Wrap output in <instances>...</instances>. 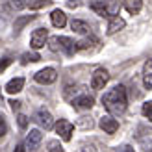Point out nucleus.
Returning <instances> with one entry per match:
<instances>
[{
    "label": "nucleus",
    "instance_id": "obj_1",
    "mask_svg": "<svg viewBox=\"0 0 152 152\" xmlns=\"http://www.w3.org/2000/svg\"><path fill=\"white\" fill-rule=\"evenodd\" d=\"M102 104H104V108L108 110L110 117L111 115H123L126 111V106H128V96H126L124 86H115L113 89H110L108 93H104Z\"/></svg>",
    "mask_w": 152,
    "mask_h": 152
},
{
    "label": "nucleus",
    "instance_id": "obj_2",
    "mask_svg": "<svg viewBox=\"0 0 152 152\" xmlns=\"http://www.w3.org/2000/svg\"><path fill=\"white\" fill-rule=\"evenodd\" d=\"M71 104L74 106L76 110H91V108H93V104H95V98L91 96L89 93H86V91H82V93H78L71 100Z\"/></svg>",
    "mask_w": 152,
    "mask_h": 152
},
{
    "label": "nucleus",
    "instance_id": "obj_3",
    "mask_svg": "<svg viewBox=\"0 0 152 152\" xmlns=\"http://www.w3.org/2000/svg\"><path fill=\"white\" fill-rule=\"evenodd\" d=\"M34 78H35L37 83L48 86V83H54V82H56L58 72H56V69H52V67H45V69H41V71H37V72H35Z\"/></svg>",
    "mask_w": 152,
    "mask_h": 152
},
{
    "label": "nucleus",
    "instance_id": "obj_4",
    "mask_svg": "<svg viewBox=\"0 0 152 152\" xmlns=\"http://www.w3.org/2000/svg\"><path fill=\"white\" fill-rule=\"evenodd\" d=\"M47 41H48V32H47V28H37V30H34L32 37H30V45H32L34 50L43 48L45 45H47Z\"/></svg>",
    "mask_w": 152,
    "mask_h": 152
},
{
    "label": "nucleus",
    "instance_id": "obj_5",
    "mask_svg": "<svg viewBox=\"0 0 152 152\" xmlns=\"http://www.w3.org/2000/svg\"><path fill=\"white\" fill-rule=\"evenodd\" d=\"M54 128H56V132L59 134V137L63 141H71L72 132H74V124L72 123H69V121H65V119H59L54 124Z\"/></svg>",
    "mask_w": 152,
    "mask_h": 152
},
{
    "label": "nucleus",
    "instance_id": "obj_6",
    "mask_svg": "<svg viewBox=\"0 0 152 152\" xmlns=\"http://www.w3.org/2000/svg\"><path fill=\"white\" fill-rule=\"evenodd\" d=\"M108 80H110V72L106 71L104 67H100V69H96L93 72V76H91V87L93 89H104Z\"/></svg>",
    "mask_w": 152,
    "mask_h": 152
},
{
    "label": "nucleus",
    "instance_id": "obj_7",
    "mask_svg": "<svg viewBox=\"0 0 152 152\" xmlns=\"http://www.w3.org/2000/svg\"><path fill=\"white\" fill-rule=\"evenodd\" d=\"M98 126H100L106 134H115V132L119 130L117 119H113V117H110V115H104V117L100 119V123H98Z\"/></svg>",
    "mask_w": 152,
    "mask_h": 152
},
{
    "label": "nucleus",
    "instance_id": "obj_8",
    "mask_svg": "<svg viewBox=\"0 0 152 152\" xmlns=\"http://www.w3.org/2000/svg\"><path fill=\"white\" fill-rule=\"evenodd\" d=\"M37 123H39L45 130H50V128L54 126V119H52V115H50L48 110L41 108V110H37Z\"/></svg>",
    "mask_w": 152,
    "mask_h": 152
},
{
    "label": "nucleus",
    "instance_id": "obj_9",
    "mask_svg": "<svg viewBox=\"0 0 152 152\" xmlns=\"http://www.w3.org/2000/svg\"><path fill=\"white\" fill-rule=\"evenodd\" d=\"M41 139H43V134H41V130H37V128H34V130H30V134L26 135V145H24V147H28L30 150H35L37 147H39Z\"/></svg>",
    "mask_w": 152,
    "mask_h": 152
},
{
    "label": "nucleus",
    "instance_id": "obj_10",
    "mask_svg": "<svg viewBox=\"0 0 152 152\" xmlns=\"http://www.w3.org/2000/svg\"><path fill=\"white\" fill-rule=\"evenodd\" d=\"M58 48L65 50L67 56H72L76 52V47H74V41L71 37H58Z\"/></svg>",
    "mask_w": 152,
    "mask_h": 152
},
{
    "label": "nucleus",
    "instance_id": "obj_11",
    "mask_svg": "<svg viewBox=\"0 0 152 152\" xmlns=\"http://www.w3.org/2000/svg\"><path fill=\"white\" fill-rule=\"evenodd\" d=\"M89 7L93 10L96 15H100V17H108L110 19V13H108V4L104 2V0H93V2L89 4Z\"/></svg>",
    "mask_w": 152,
    "mask_h": 152
},
{
    "label": "nucleus",
    "instance_id": "obj_12",
    "mask_svg": "<svg viewBox=\"0 0 152 152\" xmlns=\"http://www.w3.org/2000/svg\"><path fill=\"white\" fill-rule=\"evenodd\" d=\"M124 26H126L124 19H121L119 15H117V17H111V19H110V24H108V35H113V34H117L119 30H123Z\"/></svg>",
    "mask_w": 152,
    "mask_h": 152
},
{
    "label": "nucleus",
    "instance_id": "obj_13",
    "mask_svg": "<svg viewBox=\"0 0 152 152\" xmlns=\"http://www.w3.org/2000/svg\"><path fill=\"white\" fill-rule=\"evenodd\" d=\"M22 87H24V78H13L7 82V86H6V91L10 95H17L22 91Z\"/></svg>",
    "mask_w": 152,
    "mask_h": 152
},
{
    "label": "nucleus",
    "instance_id": "obj_14",
    "mask_svg": "<svg viewBox=\"0 0 152 152\" xmlns=\"http://www.w3.org/2000/svg\"><path fill=\"white\" fill-rule=\"evenodd\" d=\"M50 20H52V24H54L56 28H63L67 24V15L61 10H54L50 13Z\"/></svg>",
    "mask_w": 152,
    "mask_h": 152
},
{
    "label": "nucleus",
    "instance_id": "obj_15",
    "mask_svg": "<svg viewBox=\"0 0 152 152\" xmlns=\"http://www.w3.org/2000/svg\"><path fill=\"white\" fill-rule=\"evenodd\" d=\"M143 86L148 91L152 89V61L150 59L145 63V67H143Z\"/></svg>",
    "mask_w": 152,
    "mask_h": 152
},
{
    "label": "nucleus",
    "instance_id": "obj_16",
    "mask_svg": "<svg viewBox=\"0 0 152 152\" xmlns=\"http://www.w3.org/2000/svg\"><path fill=\"white\" fill-rule=\"evenodd\" d=\"M71 28L74 30L76 34H82V35H86V34L91 32V26L87 24V22H86V20H78V19H74V20L71 22Z\"/></svg>",
    "mask_w": 152,
    "mask_h": 152
},
{
    "label": "nucleus",
    "instance_id": "obj_17",
    "mask_svg": "<svg viewBox=\"0 0 152 152\" xmlns=\"http://www.w3.org/2000/svg\"><path fill=\"white\" fill-rule=\"evenodd\" d=\"M143 7V0H124V10L130 15H137Z\"/></svg>",
    "mask_w": 152,
    "mask_h": 152
},
{
    "label": "nucleus",
    "instance_id": "obj_18",
    "mask_svg": "<svg viewBox=\"0 0 152 152\" xmlns=\"http://www.w3.org/2000/svg\"><path fill=\"white\" fill-rule=\"evenodd\" d=\"M35 19V15H24V17H19L17 20H15V24H13V30H15V34H19L22 28H24L30 20H34Z\"/></svg>",
    "mask_w": 152,
    "mask_h": 152
},
{
    "label": "nucleus",
    "instance_id": "obj_19",
    "mask_svg": "<svg viewBox=\"0 0 152 152\" xmlns=\"http://www.w3.org/2000/svg\"><path fill=\"white\" fill-rule=\"evenodd\" d=\"M93 45H98V39H95V37H89V39H83V41L74 43V47H76V50H87V48L93 47Z\"/></svg>",
    "mask_w": 152,
    "mask_h": 152
},
{
    "label": "nucleus",
    "instance_id": "obj_20",
    "mask_svg": "<svg viewBox=\"0 0 152 152\" xmlns=\"http://www.w3.org/2000/svg\"><path fill=\"white\" fill-rule=\"evenodd\" d=\"M41 56L37 54V52H26V54H22L20 58V63L22 65H26V63H35V61H39Z\"/></svg>",
    "mask_w": 152,
    "mask_h": 152
},
{
    "label": "nucleus",
    "instance_id": "obj_21",
    "mask_svg": "<svg viewBox=\"0 0 152 152\" xmlns=\"http://www.w3.org/2000/svg\"><path fill=\"white\" fill-rule=\"evenodd\" d=\"M50 4H52V0H30L26 6L30 10H41V7H47Z\"/></svg>",
    "mask_w": 152,
    "mask_h": 152
},
{
    "label": "nucleus",
    "instance_id": "obj_22",
    "mask_svg": "<svg viewBox=\"0 0 152 152\" xmlns=\"http://www.w3.org/2000/svg\"><path fill=\"white\" fill-rule=\"evenodd\" d=\"M6 2H7V7L13 11H19L26 6V0H6Z\"/></svg>",
    "mask_w": 152,
    "mask_h": 152
},
{
    "label": "nucleus",
    "instance_id": "obj_23",
    "mask_svg": "<svg viewBox=\"0 0 152 152\" xmlns=\"http://www.w3.org/2000/svg\"><path fill=\"white\" fill-rule=\"evenodd\" d=\"M141 111H143V117L150 121V119H152V102H150V100L145 102V104H143V110H141Z\"/></svg>",
    "mask_w": 152,
    "mask_h": 152
},
{
    "label": "nucleus",
    "instance_id": "obj_24",
    "mask_svg": "<svg viewBox=\"0 0 152 152\" xmlns=\"http://www.w3.org/2000/svg\"><path fill=\"white\" fill-rule=\"evenodd\" d=\"M48 152H63V147L59 145L58 139H52L48 141Z\"/></svg>",
    "mask_w": 152,
    "mask_h": 152
},
{
    "label": "nucleus",
    "instance_id": "obj_25",
    "mask_svg": "<svg viewBox=\"0 0 152 152\" xmlns=\"http://www.w3.org/2000/svg\"><path fill=\"white\" fill-rule=\"evenodd\" d=\"M78 126H80V128H83V130H87V128L91 130V128H93V121L87 119V117H82V119L78 121Z\"/></svg>",
    "mask_w": 152,
    "mask_h": 152
},
{
    "label": "nucleus",
    "instance_id": "obj_26",
    "mask_svg": "<svg viewBox=\"0 0 152 152\" xmlns=\"http://www.w3.org/2000/svg\"><path fill=\"white\" fill-rule=\"evenodd\" d=\"M6 134H7V123H6V119L0 115V137H4Z\"/></svg>",
    "mask_w": 152,
    "mask_h": 152
},
{
    "label": "nucleus",
    "instance_id": "obj_27",
    "mask_svg": "<svg viewBox=\"0 0 152 152\" xmlns=\"http://www.w3.org/2000/svg\"><path fill=\"white\" fill-rule=\"evenodd\" d=\"M10 65H11V58H4L2 61H0V72H4Z\"/></svg>",
    "mask_w": 152,
    "mask_h": 152
},
{
    "label": "nucleus",
    "instance_id": "obj_28",
    "mask_svg": "<svg viewBox=\"0 0 152 152\" xmlns=\"http://www.w3.org/2000/svg\"><path fill=\"white\" fill-rule=\"evenodd\" d=\"M17 123H19V126H20V128H26V126H28V117L20 113V115L17 117Z\"/></svg>",
    "mask_w": 152,
    "mask_h": 152
},
{
    "label": "nucleus",
    "instance_id": "obj_29",
    "mask_svg": "<svg viewBox=\"0 0 152 152\" xmlns=\"http://www.w3.org/2000/svg\"><path fill=\"white\" fill-rule=\"evenodd\" d=\"M76 152H96V148H95V145H83V147H80Z\"/></svg>",
    "mask_w": 152,
    "mask_h": 152
},
{
    "label": "nucleus",
    "instance_id": "obj_30",
    "mask_svg": "<svg viewBox=\"0 0 152 152\" xmlns=\"http://www.w3.org/2000/svg\"><path fill=\"white\" fill-rule=\"evenodd\" d=\"M48 43H50V48H52V50H59V48H58V37H50Z\"/></svg>",
    "mask_w": 152,
    "mask_h": 152
},
{
    "label": "nucleus",
    "instance_id": "obj_31",
    "mask_svg": "<svg viewBox=\"0 0 152 152\" xmlns=\"http://www.w3.org/2000/svg\"><path fill=\"white\" fill-rule=\"evenodd\" d=\"M10 106H11V110L15 111V110L20 108V102H19V100H10Z\"/></svg>",
    "mask_w": 152,
    "mask_h": 152
},
{
    "label": "nucleus",
    "instance_id": "obj_32",
    "mask_svg": "<svg viewBox=\"0 0 152 152\" xmlns=\"http://www.w3.org/2000/svg\"><path fill=\"white\" fill-rule=\"evenodd\" d=\"M13 152H26V147H24V145H17Z\"/></svg>",
    "mask_w": 152,
    "mask_h": 152
},
{
    "label": "nucleus",
    "instance_id": "obj_33",
    "mask_svg": "<svg viewBox=\"0 0 152 152\" xmlns=\"http://www.w3.org/2000/svg\"><path fill=\"white\" fill-rule=\"evenodd\" d=\"M78 0H74V2H72V0H71V2H69V7H78Z\"/></svg>",
    "mask_w": 152,
    "mask_h": 152
},
{
    "label": "nucleus",
    "instance_id": "obj_34",
    "mask_svg": "<svg viewBox=\"0 0 152 152\" xmlns=\"http://www.w3.org/2000/svg\"><path fill=\"white\" fill-rule=\"evenodd\" d=\"M123 148H124L123 152H134V150H132V147H123Z\"/></svg>",
    "mask_w": 152,
    "mask_h": 152
}]
</instances>
